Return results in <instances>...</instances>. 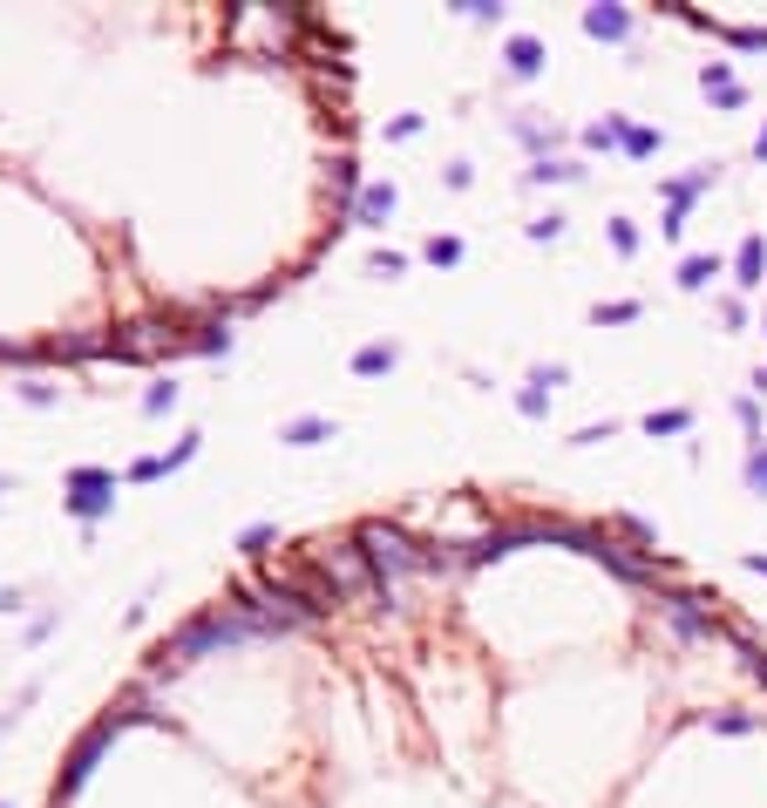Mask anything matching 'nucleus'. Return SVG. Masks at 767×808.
I'll return each mask as SVG.
<instances>
[{
	"mask_svg": "<svg viewBox=\"0 0 767 808\" xmlns=\"http://www.w3.org/2000/svg\"><path fill=\"white\" fill-rule=\"evenodd\" d=\"M659 143H666V137H659V130H645V123H625V137H618V150H625V156H638V164H645V156H659Z\"/></svg>",
	"mask_w": 767,
	"mask_h": 808,
	"instance_id": "f3484780",
	"label": "nucleus"
},
{
	"mask_svg": "<svg viewBox=\"0 0 767 808\" xmlns=\"http://www.w3.org/2000/svg\"><path fill=\"white\" fill-rule=\"evenodd\" d=\"M713 727H720V734H754L760 720L754 713H713Z\"/></svg>",
	"mask_w": 767,
	"mask_h": 808,
	"instance_id": "473e14b6",
	"label": "nucleus"
},
{
	"mask_svg": "<svg viewBox=\"0 0 767 808\" xmlns=\"http://www.w3.org/2000/svg\"><path fill=\"white\" fill-rule=\"evenodd\" d=\"M156 686H164V679L136 673V679L123 686V694L109 700V720H116V727H136V720H150V713H156Z\"/></svg>",
	"mask_w": 767,
	"mask_h": 808,
	"instance_id": "6e6552de",
	"label": "nucleus"
},
{
	"mask_svg": "<svg viewBox=\"0 0 767 808\" xmlns=\"http://www.w3.org/2000/svg\"><path fill=\"white\" fill-rule=\"evenodd\" d=\"M68 516L75 523H102L109 510H116V469H96V462H83V469H68Z\"/></svg>",
	"mask_w": 767,
	"mask_h": 808,
	"instance_id": "39448f33",
	"label": "nucleus"
},
{
	"mask_svg": "<svg viewBox=\"0 0 767 808\" xmlns=\"http://www.w3.org/2000/svg\"><path fill=\"white\" fill-rule=\"evenodd\" d=\"M584 34H591V42H625V34H632V8H584Z\"/></svg>",
	"mask_w": 767,
	"mask_h": 808,
	"instance_id": "ddd939ff",
	"label": "nucleus"
},
{
	"mask_svg": "<svg viewBox=\"0 0 767 808\" xmlns=\"http://www.w3.org/2000/svg\"><path fill=\"white\" fill-rule=\"evenodd\" d=\"M353 544H360V557H368V571L381 578V585H401V578H415L421 571V557H428V544L421 537H408L401 523H387V516H368L353 531Z\"/></svg>",
	"mask_w": 767,
	"mask_h": 808,
	"instance_id": "f03ea898",
	"label": "nucleus"
},
{
	"mask_svg": "<svg viewBox=\"0 0 767 808\" xmlns=\"http://www.w3.org/2000/svg\"><path fill=\"white\" fill-rule=\"evenodd\" d=\"M645 306L638 299H604V306H591V327H632Z\"/></svg>",
	"mask_w": 767,
	"mask_h": 808,
	"instance_id": "a211bd4d",
	"label": "nucleus"
},
{
	"mask_svg": "<svg viewBox=\"0 0 767 808\" xmlns=\"http://www.w3.org/2000/svg\"><path fill=\"white\" fill-rule=\"evenodd\" d=\"M523 544H550V516H496L482 537H469L456 550H462V571H475V564H496V557H509Z\"/></svg>",
	"mask_w": 767,
	"mask_h": 808,
	"instance_id": "20e7f679",
	"label": "nucleus"
},
{
	"mask_svg": "<svg viewBox=\"0 0 767 808\" xmlns=\"http://www.w3.org/2000/svg\"><path fill=\"white\" fill-rule=\"evenodd\" d=\"M171 408H177V387H171V381H156V387L143 394V415H171Z\"/></svg>",
	"mask_w": 767,
	"mask_h": 808,
	"instance_id": "cd10ccee",
	"label": "nucleus"
},
{
	"mask_svg": "<svg viewBox=\"0 0 767 808\" xmlns=\"http://www.w3.org/2000/svg\"><path fill=\"white\" fill-rule=\"evenodd\" d=\"M421 259H428V265H462V238H428Z\"/></svg>",
	"mask_w": 767,
	"mask_h": 808,
	"instance_id": "393cba45",
	"label": "nucleus"
},
{
	"mask_svg": "<svg viewBox=\"0 0 767 808\" xmlns=\"http://www.w3.org/2000/svg\"><path fill=\"white\" fill-rule=\"evenodd\" d=\"M327 435H333V422H327V415H299V422L278 428V441H293V449H313V441H327Z\"/></svg>",
	"mask_w": 767,
	"mask_h": 808,
	"instance_id": "2eb2a0df",
	"label": "nucleus"
},
{
	"mask_svg": "<svg viewBox=\"0 0 767 808\" xmlns=\"http://www.w3.org/2000/svg\"><path fill=\"white\" fill-rule=\"evenodd\" d=\"M747 571H760V578H767V557H747Z\"/></svg>",
	"mask_w": 767,
	"mask_h": 808,
	"instance_id": "4c0bfd02",
	"label": "nucleus"
},
{
	"mask_svg": "<svg viewBox=\"0 0 767 808\" xmlns=\"http://www.w3.org/2000/svg\"><path fill=\"white\" fill-rule=\"evenodd\" d=\"M754 156H760V164H767V123H760V137H754Z\"/></svg>",
	"mask_w": 767,
	"mask_h": 808,
	"instance_id": "e433bc0d",
	"label": "nucleus"
},
{
	"mask_svg": "<svg viewBox=\"0 0 767 808\" xmlns=\"http://www.w3.org/2000/svg\"><path fill=\"white\" fill-rule=\"evenodd\" d=\"M618 137H625V116H604V123L584 130V150H618Z\"/></svg>",
	"mask_w": 767,
	"mask_h": 808,
	"instance_id": "412c9836",
	"label": "nucleus"
},
{
	"mask_svg": "<svg viewBox=\"0 0 767 808\" xmlns=\"http://www.w3.org/2000/svg\"><path fill=\"white\" fill-rule=\"evenodd\" d=\"M306 564H313V578L327 585V598H333V604H353L360 591H374V571H368V557H360V544H353V537H340V544H313V550H306Z\"/></svg>",
	"mask_w": 767,
	"mask_h": 808,
	"instance_id": "7ed1b4c3",
	"label": "nucleus"
},
{
	"mask_svg": "<svg viewBox=\"0 0 767 808\" xmlns=\"http://www.w3.org/2000/svg\"><path fill=\"white\" fill-rule=\"evenodd\" d=\"M252 638H265L252 619H238V612H224V604H211V612H197V619H184L164 645L150 653V679H171V673H184V666H197V659H211V653H224V645H252Z\"/></svg>",
	"mask_w": 767,
	"mask_h": 808,
	"instance_id": "f257e3e1",
	"label": "nucleus"
},
{
	"mask_svg": "<svg viewBox=\"0 0 767 808\" xmlns=\"http://www.w3.org/2000/svg\"><path fill=\"white\" fill-rule=\"evenodd\" d=\"M604 231H612V252H618V259H638V225H632V218H612Z\"/></svg>",
	"mask_w": 767,
	"mask_h": 808,
	"instance_id": "b1692460",
	"label": "nucleus"
},
{
	"mask_svg": "<svg viewBox=\"0 0 767 808\" xmlns=\"http://www.w3.org/2000/svg\"><path fill=\"white\" fill-rule=\"evenodd\" d=\"M747 490L767 496V441H754V449H747Z\"/></svg>",
	"mask_w": 767,
	"mask_h": 808,
	"instance_id": "a878e982",
	"label": "nucleus"
},
{
	"mask_svg": "<svg viewBox=\"0 0 767 808\" xmlns=\"http://www.w3.org/2000/svg\"><path fill=\"white\" fill-rule=\"evenodd\" d=\"M544 42H537V34H509V42H503V68L516 75V83H537V75H544Z\"/></svg>",
	"mask_w": 767,
	"mask_h": 808,
	"instance_id": "1a4fd4ad",
	"label": "nucleus"
},
{
	"mask_svg": "<svg viewBox=\"0 0 767 808\" xmlns=\"http://www.w3.org/2000/svg\"><path fill=\"white\" fill-rule=\"evenodd\" d=\"M571 177H584L578 164H557V156H537L530 164V184H571Z\"/></svg>",
	"mask_w": 767,
	"mask_h": 808,
	"instance_id": "5701e85b",
	"label": "nucleus"
},
{
	"mask_svg": "<svg viewBox=\"0 0 767 808\" xmlns=\"http://www.w3.org/2000/svg\"><path fill=\"white\" fill-rule=\"evenodd\" d=\"M368 272H381V279H401V272H408V252H387V245H381V252L368 259Z\"/></svg>",
	"mask_w": 767,
	"mask_h": 808,
	"instance_id": "c756f323",
	"label": "nucleus"
},
{
	"mask_svg": "<svg viewBox=\"0 0 767 808\" xmlns=\"http://www.w3.org/2000/svg\"><path fill=\"white\" fill-rule=\"evenodd\" d=\"M0 604H14V591H8V598H0Z\"/></svg>",
	"mask_w": 767,
	"mask_h": 808,
	"instance_id": "58836bf2",
	"label": "nucleus"
},
{
	"mask_svg": "<svg viewBox=\"0 0 767 808\" xmlns=\"http://www.w3.org/2000/svg\"><path fill=\"white\" fill-rule=\"evenodd\" d=\"M55 808H62V801H55Z\"/></svg>",
	"mask_w": 767,
	"mask_h": 808,
	"instance_id": "a19ab883",
	"label": "nucleus"
},
{
	"mask_svg": "<svg viewBox=\"0 0 767 808\" xmlns=\"http://www.w3.org/2000/svg\"><path fill=\"white\" fill-rule=\"evenodd\" d=\"M441 184H449V190H469V184H475V171H469V164H449V171H441Z\"/></svg>",
	"mask_w": 767,
	"mask_h": 808,
	"instance_id": "c9c22d12",
	"label": "nucleus"
},
{
	"mask_svg": "<svg viewBox=\"0 0 767 808\" xmlns=\"http://www.w3.org/2000/svg\"><path fill=\"white\" fill-rule=\"evenodd\" d=\"M760 279H767V238H760V231H747V238H741V252H734V286H741V293H754Z\"/></svg>",
	"mask_w": 767,
	"mask_h": 808,
	"instance_id": "9b49d317",
	"label": "nucleus"
},
{
	"mask_svg": "<svg viewBox=\"0 0 767 808\" xmlns=\"http://www.w3.org/2000/svg\"><path fill=\"white\" fill-rule=\"evenodd\" d=\"M734 415H741V428H747V449H754V441H760V408H754V394H741V401H734Z\"/></svg>",
	"mask_w": 767,
	"mask_h": 808,
	"instance_id": "2f4dec72",
	"label": "nucleus"
},
{
	"mask_svg": "<svg viewBox=\"0 0 767 808\" xmlns=\"http://www.w3.org/2000/svg\"><path fill=\"white\" fill-rule=\"evenodd\" d=\"M720 272H726V265H720L713 252H693V259H679V286H686V293H706Z\"/></svg>",
	"mask_w": 767,
	"mask_h": 808,
	"instance_id": "4468645a",
	"label": "nucleus"
},
{
	"mask_svg": "<svg viewBox=\"0 0 767 808\" xmlns=\"http://www.w3.org/2000/svg\"><path fill=\"white\" fill-rule=\"evenodd\" d=\"M265 544H278V523H245V531H238V550L245 557H265Z\"/></svg>",
	"mask_w": 767,
	"mask_h": 808,
	"instance_id": "4be33fe9",
	"label": "nucleus"
},
{
	"mask_svg": "<svg viewBox=\"0 0 767 808\" xmlns=\"http://www.w3.org/2000/svg\"><path fill=\"white\" fill-rule=\"evenodd\" d=\"M347 368L374 381V374H387V368H394V347H387V340H368V347H353V360H347Z\"/></svg>",
	"mask_w": 767,
	"mask_h": 808,
	"instance_id": "dca6fc26",
	"label": "nucleus"
},
{
	"mask_svg": "<svg viewBox=\"0 0 767 808\" xmlns=\"http://www.w3.org/2000/svg\"><path fill=\"white\" fill-rule=\"evenodd\" d=\"M693 428V408H653L645 415V435H686Z\"/></svg>",
	"mask_w": 767,
	"mask_h": 808,
	"instance_id": "6ab92c4d",
	"label": "nucleus"
},
{
	"mask_svg": "<svg viewBox=\"0 0 767 808\" xmlns=\"http://www.w3.org/2000/svg\"><path fill=\"white\" fill-rule=\"evenodd\" d=\"M21 401H28V408H48L55 387H48V381H21Z\"/></svg>",
	"mask_w": 767,
	"mask_h": 808,
	"instance_id": "72a5a7b5",
	"label": "nucleus"
},
{
	"mask_svg": "<svg viewBox=\"0 0 767 808\" xmlns=\"http://www.w3.org/2000/svg\"><path fill=\"white\" fill-rule=\"evenodd\" d=\"M516 415H523V422H544V415H550V387L523 381V387H516Z\"/></svg>",
	"mask_w": 767,
	"mask_h": 808,
	"instance_id": "aec40b11",
	"label": "nucleus"
},
{
	"mask_svg": "<svg viewBox=\"0 0 767 808\" xmlns=\"http://www.w3.org/2000/svg\"><path fill=\"white\" fill-rule=\"evenodd\" d=\"M700 89H706V96H713L720 109H741V102H747V89H741V75H734V68H726V62H706V68H700Z\"/></svg>",
	"mask_w": 767,
	"mask_h": 808,
	"instance_id": "f8f14e48",
	"label": "nucleus"
},
{
	"mask_svg": "<svg viewBox=\"0 0 767 808\" xmlns=\"http://www.w3.org/2000/svg\"><path fill=\"white\" fill-rule=\"evenodd\" d=\"M523 231H530V238H537V245H557V238H563V218L550 211V218H530V225H523Z\"/></svg>",
	"mask_w": 767,
	"mask_h": 808,
	"instance_id": "7c9ffc66",
	"label": "nucleus"
},
{
	"mask_svg": "<svg viewBox=\"0 0 767 808\" xmlns=\"http://www.w3.org/2000/svg\"><path fill=\"white\" fill-rule=\"evenodd\" d=\"M0 808H8V801H0Z\"/></svg>",
	"mask_w": 767,
	"mask_h": 808,
	"instance_id": "ea45409f",
	"label": "nucleus"
},
{
	"mask_svg": "<svg viewBox=\"0 0 767 808\" xmlns=\"http://www.w3.org/2000/svg\"><path fill=\"white\" fill-rule=\"evenodd\" d=\"M713 177H720L713 164H700V171H686V177H659V197H666V225H659V231H666V238H679V225H686V211H693V197H700V190H713Z\"/></svg>",
	"mask_w": 767,
	"mask_h": 808,
	"instance_id": "0eeeda50",
	"label": "nucleus"
},
{
	"mask_svg": "<svg viewBox=\"0 0 767 808\" xmlns=\"http://www.w3.org/2000/svg\"><path fill=\"white\" fill-rule=\"evenodd\" d=\"M421 130H428V116L408 109V116H394V123H387V143H408V137H421Z\"/></svg>",
	"mask_w": 767,
	"mask_h": 808,
	"instance_id": "c85d7f7f",
	"label": "nucleus"
},
{
	"mask_svg": "<svg viewBox=\"0 0 767 808\" xmlns=\"http://www.w3.org/2000/svg\"><path fill=\"white\" fill-rule=\"evenodd\" d=\"M197 441H205V435H184V441H177V449H171V456H164V469H184V462H190V456H197Z\"/></svg>",
	"mask_w": 767,
	"mask_h": 808,
	"instance_id": "f704fd0d",
	"label": "nucleus"
},
{
	"mask_svg": "<svg viewBox=\"0 0 767 808\" xmlns=\"http://www.w3.org/2000/svg\"><path fill=\"white\" fill-rule=\"evenodd\" d=\"M171 469H164V456H136L130 469H123V482H164Z\"/></svg>",
	"mask_w": 767,
	"mask_h": 808,
	"instance_id": "bb28decb",
	"label": "nucleus"
},
{
	"mask_svg": "<svg viewBox=\"0 0 767 808\" xmlns=\"http://www.w3.org/2000/svg\"><path fill=\"white\" fill-rule=\"evenodd\" d=\"M109 741H116V720L102 713V720L89 727V734H83V741H75V747H68V761H62V788H55V801H62V795H75V788H83V782H89V767L102 761V747H109Z\"/></svg>",
	"mask_w": 767,
	"mask_h": 808,
	"instance_id": "423d86ee",
	"label": "nucleus"
},
{
	"mask_svg": "<svg viewBox=\"0 0 767 808\" xmlns=\"http://www.w3.org/2000/svg\"><path fill=\"white\" fill-rule=\"evenodd\" d=\"M394 205H401V190H394V184H360V197H353V225L381 231V225L394 218Z\"/></svg>",
	"mask_w": 767,
	"mask_h": 808,
	"instance_id": "9d476101",
	"label": "nucleus"
}]
</instances>
